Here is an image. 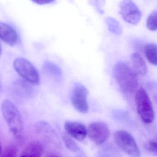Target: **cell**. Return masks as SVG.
<instances>
[{"label": "cell", "mask_w": 157, "mask_h": 157, "mask_svg": "<svg viewBox=\"0 0 157 157\" xmlns=\"http://www.w3.org/2000/svg\"><path fill=\"white\" fill-rule=\"evenodd\" d=\"M13 67L16 72L28 82L34 85L40 83V77L36 68L26 59H16L13 62Z\"/></svg>", "instance_id": "cell-5"}, {"label": "cell", "mask_w": 157, "mask_h": 157, "mask_svg": "<svg viewBox=\"0 0 157 157\" xmlns=\"http://www.w3.org/2000/svg\"><path fill=\"white\" fill-rule=\"evenodd\" d=\"M115 79L121 90L126 93H133L137 89L136 74L125 63L119 61L113 68Z\"/></svg>", "instance_id": "cell-1"}, {"label": "cell", "mask_w": 157, "mask_h": 157, "mask_svg": "<svg viewBox=\"0 0 157 157\" xmlns=\"http://www.w3.org/2000/svg\"><path fill=\"white\" fill-rule=\"evenodd\" d=\"M70 1L72 2L73 1V0H69Z\"/></svg>", "instance_id": "cell-24"}, {"label": "cell", "mask_w": 157, "mask_h": 157, "mask_svg": "<svg viewBox=\"0 0 157 157\" xmlns=\"http://www.w3.org/2000/svg\"><path fill=\"white\" fill-rule=\"evenodd\" d=\"M146 149L150 152L157 156V142L155 140H150L146 145Z\"/></svg>", "instance_id": "cell-20"}, {"label": "cell", "mask_w": 157, "mask_h": 157, "mask_svg": "<svg viewBox=\"0 0 157 157\" xmlns=\"http://www.w3.org/2000/svg\"><path fill=\"white\" fill-rule=\"evenodd\" d=\"M34 3L39 5L52 4L56 2V0H31Z\"/></svg>", "instance_id": "cell-21"}, {"label": "cell", "mask_w": 157, "mask_h": 157, "mask_svg": "<svg viewBox=\"0 0 157 157\" xmlns=\"http://www.w3.org/2000/svg\"><path fill=\"white\" fill-rule=\"evenodd\" d=\"M0 37L9 45L14 46L19 43L20 37L15 28L9 24L0 22Z\"/></svg>", "instance_id": "cell-9"}, {"label": "cell", "mask_w": 157, "mask_h": 157, "mask_svg": "<svg viewBox=\"0 0 157 157\" xmlns=\"http://www.w3.org/2000/svg\"><path fill=\"white\" fill-rule=\"evenodd\" d=\"M155 100H156V102L157 103V95H156V97H155Z\"/></svg>", "instance_id": "cell-22"}, {"label": "cell", "mask_w": 157, "mask_h": 157, "mask_svg": "<svg viewBox=\"0 0 157 157\" xmlns=\"http://www.w3.org/2000/svg\"><path fill=\"white\" fill-rule=\"evenodd\" d=\"M138 113L145 124H151L155 118V112L148 94L143 88H140L135 95Z\"/></svg>", "instance_id": "cell-3"}, {"label": "cell", "mask_w": 157, "mask_h": 157, "mask_svg": "<svg viewBox=\"0 0 157 157\" xmlns=\"http://www.w3.org/2000/svg\"><path fill=\"white\" fill-rule=\"evenodd\" d=\"M105 22L111 33L116 35H120L123 33V29L120 24L114 18L107 17L105 19Z\"/></svg>", "instance_id": "cell-15"}, {"label": "cell", "mask_w": 157, "mask_h": 157, "mask_svg": "<svg viewBox=\"0 0 157 157\" xmlns=\"http://www.w3.org/2000/svg\"><path fill=\"white\" fill-rule=\"evenodd\" d=\"M43 70L45 74L55 78H59L62 76V71L60 68L51 61H46L44 62Z\"/></svg>", "instance_id": "cell-13"}, {"label": "cell", "mask_w": 157, "mask_h": 157, "mask_svg": "<svg viewBox=\"0 0 157 157\" xmlns=\"http://www.w3.org/2000/svg\"><path fill=\"white\" fill-rule=\"evenodd\" d=\"M44 152V148L38 141L28 143L21 153V157H40Z\"/></svg>", "instance_id": "cell-11"}, {"label": "cell", "mask_w": 157, "mask_h": 157, "mask_svg": "<svg viewBox=\"0 0 157 157\" xmlns=\"http://www.w3.org/2000/svg\"><path fill=\"white\" fill-rule=\"evenodd\" d=\"M155 141H156V142H157V137H156V139H155Z\"/></svg>", "instance_id": "cell-23"}, {"label": "cell", "mask_w": 157, "mask_h": 157, "mask_svg": "<svg viewBox=\"0 0 157 157\" xmlns=\"http://www.w3.org/2000/svg\"><path fill=\"white\" fill-rule=\"evenodd\" d=\"M143 49L148 61L152 65L157 66V45L148 44L144 46Z\"/></svg>", "instance_id": "cell-14"}, {"label": "cell", "mask_w": 157, "mask_h": 157, "mask_svg": "<svg viewBox=\"0 0 157 157\" xmlns=\"http://www.w3.org/2000/svg\"><path fill=\"white\" fill-rule=\"evenodd\" d=\"M2 111L10 131L14 137L20 139L23 130V123L19 110L11 101L5 100L2 105Z\"/></svg>", "instance_id": "cell-2"}, {"label": "cell", "mask_w": 157, "mask_h": 157, "mask_svg": "<svg viewBox=\"0 0 157 157\" xmlns=\"http://www.w3.org/2000/svg\"><path fill=\"white\" fill-rule=\"evenodd\" d=\"M109 134L108 127L103 122H94L88 127V135L89 137L97 145H101L104 143L108 139Z\"/></svg>", "instance_id": "cell-8"}, {"label": "cell", "mask_w": 157, "mask_h": 157, "mask_svg": "<svg viewBox=\"0 0 157 157\" xmlns=\"http://www.w3.org/2000/svg\"><path fill=\"white\" fill-rule=\"evenodd\" d=\"M88 94V90L84 85L80 83L74 84L71 93V102L75 109L82 113H86L89 110Z\"/></svg>", "instance_id": "cell-6"}, {"label": "cell", "mask_w": 157, "mask_h": 157, "mask_svg": "<svg viewBox=\"0 0 157 157\" xmlns=\"http://www.w3.org/2000/svg\"><path fill=\"white\" fill-rule=\"evenodd\" d=\"M63 140L66 147L69 150L73 152L79 151V147L78 146L77 143L68 136L67 135H63Z\"/></svg>", "instance_id": "cell-18"}, {"label": "cell", "mask_w": 157, "mask_h": 157, "mask_svg": "<svg viewBox=\"0 0 157 157\" xmlns=\"http://www.w3.org/2000/svg\"><path fill=\"white\" fill-rule=\"evenodd\" d=\"M113 137L116 145L125 153L131 157H140L138 146L130 133L124 130H117L114 134Z\"/></svg>", "instance_id": "cell-4"}, {"label": "cell", "mask_w": 157, "mask_h": 157, "mask_svg": "<svg viewBox=\"0 0 157 157\" xmlns=\"http://www.w3.org/2000/svg\"><path fill=\"white\" fill-rule=\"evenodd\" d=\"M64 127L70 136L79 141L84 140L88 134V129L85 126L78 122L66 121Z\"/></svg>", "instance_id": "cell-10"}, {"label": "cell", "mask_w": 157, "mask_h": 157, "mask_svg": "<svg viewBox=\"0 0 157 157\" xmlns=\"http://www.w3.org/2000/svg\"><path fill=\"white\" fill-rule=\"evenodd\" d=\"M147 28L151 31L157 30V10L152 12L148 17L146 24Z\"/></svg>", "instance_id": "cell-16"}, {"label": "cell", "mask_w": 157, "mask_h": 157, "mask_svg": "<svg viewBox=\"0 0 157 157\" xmlns=\"http://www.w3.org/2000/svg\"><path fill=\"white\" fill-rule=\"evenodd\" d=\"M119 14L126 22L132 25H136L141 20L140 10L132 0H122Z\"/></svg>", "instance_id": "cell-7"}, {"label": "cell", "mask_w": 157, "mask_h": 157, "mask_svg": "<svg viewBox=\"0 0 157 157\" xmlns=\"http://www.w3.org/2000/svg\"><path fill=\"white\" fill-rule=\"evenodd\" d=\"M17 149L15 146L8 145L1 147V157H15L17 156Z\"/></svg>", "instance_id": "cell-17"}, {"label": "cell", "mask_w": 157, "mask_h": 157, "mask_svg": "<svg viewBox=\"0 0 157 157\" xmlns=\"http://www.w3.org/2000/svg\"><path fill=\"white\" fill-rule=\"evenodd\" d=\"M105 2V0H90V3L96 9L99 13L103 14L104 13L103 7L104 5Z\"/></svg>", "instance_id": "cell-19"}, {"label": "cell", "mask_w": 157, "mask_h": 157, "mask_svg": "<svg viewBox=\"0 0 157 157\" xmlns=\"http://www.w3.org/2000/svg\"><path fill=\"white\" fill-rule=\"evenodd\" d=\"M131 59L133 69L136 74L141 76L147 75V67L141 56L139 53H134L131 56Z\"/></svg>", "instance_id": "cell-12"}]
</instances>
